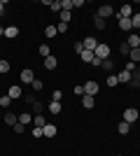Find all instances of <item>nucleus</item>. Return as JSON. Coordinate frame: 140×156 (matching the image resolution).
Returning <instances> with one entry per match:
<instances>
[{"instance_id": "21", "label": "nucleus", "mask_w": 140, "mask_h": 156, "mask_svg": "<svg viewBox=\"0 0 140 156\" xmlns=\"http://www.w3.org/2000/svg\"><path fill=\"white\" fill-rule=\"evenodd\" d=\"M73 19V12H68V9H61V23H70Z\"/></svg>"}, {"instance_id": "38", "label": "nucleus", "mask_w": 140, "mask_h": 156, "mask_svg": "<svg viewBox=\"0 0 140 156\" xmlns=\"http://www.w3.org/2000/svg\"><path fill=\"white\" fill-rule=\"evenodd\" d=\"M31 86H33L35 91H40V89H42V86H45V84H42L40 79H33V84H31Z\"/></svg>"}, {"instance_id": "24", "label": "nucleus", "mask_w": 140, "mask_h": 156, "mask_svg": "<svg viewBox=\"0 0 140 156\" xmlns=\"http://www.w3.org/2000/svg\"><path fill=\"white\" fill-rule=\"evenodd\" d=\"M128 58H131V63H140V49H131Z\"/></svg>"}, {"instance_id": "45", "label": "nucleus", "mask_w": 140, "mask_h": 156, "mask_svg": "<svg viewBox=\"0 0 140 156\" xmlns=\"http://www.w3.org/2000/svg\"><path fill=\"white\" fill-rule=\"evenodd\" d=\"M138 49H140V47H138Z\"/></svg>"}, {"instance_id": "42", "label": "nucleus", "mask_w": 140, "mask_h": 156, "mask_svg": "<svg viewBox=\"0 0 140 156\" xmlns=\"http://www.w3.org/2000/svg\"><path fill=\"white\" fill-rule=\"evenodd\" d=\"M124 70H128V72H133V70H135V63H131V61H128V63H126V68H124Z\"/></svg>"}, {"instance_id": "18", "label": "nucleus", "mask_w": 140, "mask_h": 156, "mask_svg": "<svg viewBox=\"0 0 140 156\" xmlns=\"http://www.w3.org/2000/svg\"><path fill=\"white\" fill-rule=\"evenodd\" d=\"M117 79H119V84H126V82H131V72H128V70H121L119 75H117Z\"/></svg>"}, {"instance_id": "19", "label": "nucleus", "mask_w": 140, "mask_h": 156, "mask_svg": "<svg viewBox=\"0 0 140 156\" xmlns=\"http://www.w3.org/2000/svg\"><path fill=\"white\" fill-rule=\"evenodd\" d=\"M61 110H63V105H61L59 100H52V103H49V112H52V114H59Z\"/></svg>"}, {"instance_id": "32", "label": "nucleus", "mask_w": 140, "mask_h": 156, "mask_svg": "<svg viewBox=\"0 0 140 156\" xmlns=\"http://www.w3.org/2000/svg\"><path fill=\"white\" fill-rule=\"evenodd\" d=\"M117 84H119L117 75H110V77H107V86H117Z\"/></svg>"}, {"instance_id": "11", "label": "nucleus", "mask_w": 140, "mask_h": 156, "mask_svg": "<svg viewBox=\"0 0 140 156\" xmlns=\"http://www.w3.org/2000/svg\"><path fill=\"white\" fill-rule=\"evenodd\" d=\"M93 105H96V100H93L91 96H82V107H84V110H91Z\"/></svg>"}, {"instance_id": "22", "label": "nucleus", "mask_w": 140, "mask_h": 156, "mask_svg": "<svg viewBox=\"0 0 140 156\" xmlns=\"http://www.w3.org/2000/svg\"><path fill=\"white\" fill-rule=\"evenodd\" d=\"M119 28H121V30H133V26H131V19H119Z\"/></svg>"}, {"instance_id": "39", "label": "nucleus", "mask_w": 140, "mask_h": 156, "mask_svg": "<svg viewBox=\"0 0 140 156\" xmlns=\"http://www.w3.org/2000/svg\"><path fill=\"white\" fill-rule=\"evenodd\" d=\"M75 96H84V84H82V86H75Z\"/></svg>"}, {"instance_id": "34", "label": "nucleus", "mask_w": 140, "mask_h": 156, "mask_svg": "<svg viewBox=\"0 0 140 156\" xmlns=\"http://www.w3.org/2000/svg\"><path fill=\"white\" fill-rule=\"evenodd\" d=\"M68 28H70L68 23H61V21L56 23V30H59V33H68Z\"/></svg>"}, {"instance_id": "2", "label": "nucleus", "mask_w": 140, "mask_h": 156, "mask_svg": "<svg viewBox=\"0 0 140 156\" xmlns=\"http://www.w3.org/2000/svg\"><path fill=\"white\" fill-rule=\"evenodd\" d=\"M100 91V86H98V82H87V84H84V96H96V93Z\"/></svg>"}, {"instance_id": "7", "label": "nucleus", "mask_w": 140, "mask_h": 156, "mask_svg": "<svg viewBox=\"0 0 140 156\" xmlns=\"http://www.w3.org/2000/svg\"><path fill=\"white\" fill-rule=\"evenodd\" d=\"M45 5L52 9V12H59L61 14V9H63V5H61V0H45Z\"/></svg>"}, {"instance_id": "41", "label": "nucleus", "mask_w": 140, "mask_h": 156, "mask_svg": "<svg viewBox=\"0 0 140 156\" xmlns=\"http://www.w3.org/2000/svg\"><path fill=\"white\" fill-rule=\"evenodd\" d=\"M33 137H45V133H42V128H33Z\"/></svg>"}, {"instance_id": "3", "label": "nucleus", "mask_w": 140, "mask_h": 156, "mask_svg": "<svg viewBox=\"0 0 140 156\" xmlns=\"http://www.w3.org/2000/svg\"><path fill=\"white\" fill-rule=\"evenodd\" d=\"M112 14H114V9H112L110 5H100L98 12H96V16H100V19H110Z\"/></svg>"}, {"instance_id": "31", "label": "nucleus", "mask_w": 140, "mask_h": 156, "mask_svg": "<svg viewBox=\"0 0 140 156\" xmlns=\"http://www.w3.org/2000/svg\"><path fill=\"white\" fill-rule=\"evenodd\" d=\"M33 110H35V114H42V110H45V105H42L40 100H35V103H33Z\"/></svg>"}, {"instance_id": "1", "label": "nucleus", "mask_w": 140, "mask_h": 156, "mask_svg": "<svg viewBox=\"0 0 140 156\" xmlns=\"http://www.w3.org/2000/svg\"><path fill=\"white\" fill-rule=\"evenodd\" d=\"M93 56H96L98 61H105V58H110V47H107V44H100V42H98V47H96Z\"/></svg>"}, {"instance_id": "29", "label": "nucleus", "mask_w": 140, "mask_h": 156, "mask_svg": "<svg viewBox=\"0 0 140 156\" xmlns=\"http://www.w3.org/2000/svg\"><path fill=\"white\" fill-rule=\"evenodd\" d=\"M9 103H12V98L7 96V93H5L2 98H0V107H9Z\"/></svg>"}, {"instance_id": "16", "label": "nucleus", "mask_w": 140, "mask_h": 156, "mask_svg": "<svg viewBox=\"0 0 140 156\" xmlns=\"http://www.w3.org/2000/svg\"><path fill=\"white\" fill-rule=\"evenodd\" d=\"M42 133H45V137H54V135H56V126H54V124H47L45 128H42Z\"/></svg>"}, {"instance_id": "28", "label": "nucleus", "mask_w": 140, "mask_h": 156, "mask_svg": "<svg viewBox=\"0 0 140 156\" xmlns=\"http://www.w3.org/2000/svg\"><path fill=\"white\" fill-rule=\"evenodd\" d=\"M131 26H133V28H140V14L133 12V16H131Z\"/></svg>"}, {"instance_id": "35", "label": "nucleus", "mask_w": 140, "mask_h": 156, "mask_svg": "<svg viewBox=\"0 0 140 156\" xmlns=\"http://www.w3.org/2000/svg\"><path fill=\"white\" fill-rule=\"evenodd\" d=\"M14 133H19V135H21V133H26V126H23V124H14Z\"/></svg>"}, {"instance_id": "46", "label": "nucleus", "mask_w": 140, "mask_h": 156, "mask_svg": "<svg viewBox=\"0 0 140 156\" xmlns=\"http://www.w3.org/2000/svg\"><path fill=\"white\" fill-rule=\"evenodd\" d=\"M0 61H2V58H0Z\"/></svg>"}, {"instance_id": "27", "label": "nucleus", "mask_w": 140, "mask_h": 156, "mask_svg": "<svg viewBox=\"0 0 140 156\" xmlns=\"http://www.w3.org/2000/svg\"><path fill=\"white\" fill-rule=\"evenodd\" d=\"M40 56H52V49H49V44H40Z\"/></svg>"}, {"instance_id": "8", "label": "nucleus", "mask_w": 140, "mask_h": 156, "mask_svg": "<svg viewBox=\"0 0 140 156\" xmlns=\"http://www.w3.org/2000/svg\"><path fill=\"white\" fill-rule=\"evenodd\" d=\"M126 44L131 47V49H138V47H140V35H135V33H133V35H128Z\"/></svg>"}, {"instance_id": "40", "label": "nucleus", "mask_w": 140, "mask_h": 156, "mask_svg": "<svg viewBox=\"0 0 140 156\" xmlns=\"http://www.w3.org/2000/svg\"><path fill=\"white\" fill-rule=\"evenodd\" d=\"M61 98H63V91H54L52 100H59V103H61Z\"/></svg>"}, {"instance_id": "25", "label": "nucleus", "mask_w": 140, "mask_h": 156, "mask_svg": "<svg viewBox=\"0 0 140 156\" xmlns=\"http://www.w3.org/2000/svg\"><path fill=\"white\" fill-rule=\"evenodd\" d=\"M45 35H47V37H56V35H59L56 26H47V28H45Z\"/></svg>"}, {"instance_id": "20", "label": "nucleus", "mask_w": 140, "mask_h": 156, "mask_svg": "<svg viewBox=\"0 0 140 156\" xmlns=\"http://www.w3.org/2000/svg\"><path fill=\"white\" fill-rule=\"evenodd\" d=\"M80 58H82V61H84V63H91V61H93V58H96V56H93V51H87V49H84V51H82V54H80Z\"/></svg>"}, {"instance_id": "43", "label": "nucleus", "mask_w": 140, "mask_h": 156, "mask_svg": "<svg viewBox=\"0 0 140 156\" xmlns=\"http://www.w3.org/2000/svg\"><path fill=\"white\" fill-rule=\"evenodd\" d=\"M5 5H7V0H0V14H2V9H5Z\"/></svg>"}, {"instance_id": "17", "label": "nucleus", "mask_w": 140, "mask_h": 156, "mask_svg": "<svg viewBox=\"0 0 140 156\" xmlns=\"http://www.w3.org/2000/svg\"><path fill=\"white\" fill-rule=\"evenodd\" d=\"M93 26L98 28V30H105L107 23H105V19H100V16H96V14H93Z\"/></svg>"}, {"instance_id": "5", "label": "nucleus", "mask_w": 140, "mask_h": 156, "mask_svg": "<svg viewBox=\"0 0 140 156\" xmlns=\"http://www.w3.org/2000/svg\"><path fill=\"white\" fill-rule=\"evenodd\" d=\"M82 44H84V49H87V51H96L98 40H96V37H84V40H82Z\"/></svg>"}, {"instance_id": "14", "label": "nucleus", "mask_w": 140, "mask_h": 156, "mask_svg": "<svg viewBox=\"0 0 140 156\" xmlns=\"http://www.w3.org/2000/svg\"><path fill=\"white\" fill-rule=\"evenodd\" d=\"M16 35H19V28H16V26H7V28H5V37L14 40Z\"/></svg>"}, {"instance_id": "23", "label": "nucleus", "mask_w": 140, "mask_h": 156, "mask_svg": "<svg viewBox=\"0 0 140 156\" xmlns=\"http://www.w3.org/2000/svg\"><path fill=\"white\" fill-rule=\"evenodd\" d=\"M117 130H119L121 135H128V130H131V124H126V121H121V124L117 126Z\"/></svg>"}, {"instance_id": "10", "label": "nucleus", "mask_w": 140, "mask_h": 156, "mask_svg": "<svg viewBox=\"0 0 140 156\" xmlns=\"http://www.w3.org/2000/svg\"><path fill=\"white\" fill-rule=\"evenodd\" d=\"M33 79H35L33 70H21V82H26V84H33Z\"/></svg>"}, {"instance_id": "44", "label": "nucleus", "mask_w": 140, "mask_h": 156, "mask_svg": "<svg viewBox=\"0 0 140 156\" xmlns=\"http://www.w3.org/2000/svg\"><path fill=\"white\" fill-rule=\"evenodd\" d=\"M0 35H5V28H2V26H0Z\"/></svg>"}, {"instance_id": "6", "label": "nucleus", "mask_w": 140, "mask_h": 156, "mask_svg": "<svg viewBox=\"0 0 140 156\" xmlns=\"http://www.w3.org/2000/svg\"><path fill=\"white\" fill-rule=\"evenodd\" d=\"M7 96L12 98V100H16V98H21V96H23V91H21V86L12 84V86H9V89H7Z\"/></svg>"}, {"instance_id": "37", "label": "nucleus", "mask_w": 140, "mask_h": 156, "mask_svg": "<svg viewBox=\"0 0 140 156\" xmlns=\"http://www.w3.org/2000/svg\"><path fill=\"white\" fill-rule=\"evenodd\" d=\"M61 5H63V9L70 12V9H73V0H61Z\"/></svg>"}, {"instance_id": "33", "label": "nucleus", "mask_w": 140, "mask_h": 156, "mask_svg": "<svg viewBox=\"0 0 140 156\" xmlns=\"http://www.w3.org/2000/svg\"><path fill=\"white\" fill-rule=\"evenodd\" d=\"M5 72H9V63H7V61H0V75H5Z\"/></svg>"}, {"instance_id": "13", "label": "nucleus", "mask_w": 140, "mask_h": 156, "mask_svg": "<svg viewBox=\"0 0 140 156\" xmlns=\"http://www.w3.org/2000/svg\"><path fill=\"white\" fill-rule=\"evenodd\" d=\"M56 65H59V61H56V56H47V58H45V68H47V70H54Z\"/></svg>"}, {"instance_id": "12", "label": "nucleus", "mask_w": 140, "mask_h": 156, "mask_svg": "<svg viewBox=\"0 0 140 156\" xmlns=\"http://www.w3.org/2000/svg\"><path fill=\"white\" fill-rule=\"evenodd\" d=\"M2 119H5V124H7V126H12V128H14V124H19V117H14L12 112H7Z\"/></svg>"}, {"instance_id": "30", "label": "nucleus", "mask_w": 140, "mask_h": 156, "mask_svg": "<svg viewBox=\"0 0 140 156\" xmlns=\"http://www.w3.org/2000/svg\"><path fill=\"white\" fill-rule=\"evenodd\" d=\"M119 51H121V56H128V54H131V47H128L126 42H121V47H119Z\"/></svg>"}, {"instance_id": "36", "label": "nucleus", "mask_w": 140, "mask_h": 156, "mask_svg": "<svg viewBox=\"0 0 140 156\" xmlns=\"http://www.w3.org/2000/svg\"><path fill=\"white\" fill-rule=\"evenodd\" d=\"M73 49H75V54H82V51H84V44H82V42H75Z\"/></svg>"}, {"instance_id": "15", "label": "nucleus", "mask_w": 140, "mask_h": 156, "mask_svg": "<svg viewBox=\"0 0 140 156\" xmlns=\"http://www.w3.org/2000/svg\"><path fill=\"white\" fill-rule=\"evenodd\" d=\"M33 124H35V128H45V126H47V119L42 117V114H35V117H33Z\"/></svg>"}, {"instance_id": "4", "label": "nucleus", "mask_w": 140, "mask_h": 156, "mask_svg": "<svg viewBox=\"0 0 140 156\" xmlns=\"http://www.w3.org/2000/svg\"><path fill=\"white\" fill-rule=\"evenodd\" d=\"M135 119H138V110H135V107H126V110H124V121H126V124H133Z\"/></svg>"}, {"instance_id": "9", "label": "nucleus", "mask_w": 140, "mask_h": 156, "mask_svg": "<svg viewBox=\"0 0 140 156\" xmlns=\"http://www.w3.org/2000/svg\"><path fill=\"white\" fill-rule=\"evenodd\" d=\"M19 124H23V126L33 124V114H31V112H21L19 114Z\"/></svg>"}, {"instance_id": "26", "label": "nucleus", "mask_w": 140, "mask_h": 156, "mask_svg": "<svg viewBox=\"0 0 140 156\" xmlns=\"http://www.w3.org/2000/svg\"><path fill=\"white\" fill-rule=\"evenodd\" d=\"M100 68H103V70H105V72H112L114 63H112V61H110V58H105V61H103V63H100Z\"/></svg>"}]
</instances>
